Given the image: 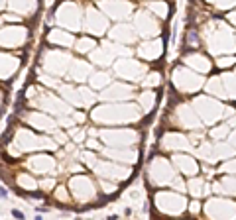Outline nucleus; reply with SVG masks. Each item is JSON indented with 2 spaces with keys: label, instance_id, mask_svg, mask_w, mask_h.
I'll list each match as a JSON object with an SVG mask.
<instances>
[{
  "label": "nucleus",
  "instance_id": "f257e3e1",
  "mask_svg": "<svg viewBox=\"0 0 236 220\" xmlns=\"http://www.w3.org/2000/svg\"><path fill=\"white\" fill-rule=\"evenodd\" d=\"M12 214L16 216V218H24V212H20V210H16V208L12 210Z\"/></svg>",
  "mask_w": 236,
  "mask_h": 220
},
{
  "label": "nucleus",
  "instance_id": "f03ea898",
  "mask_svg": "<svg viewBox=\"0 0 236 220\" xmlns=\"http://www.w3.org/2000/svg\"><path fill=\"white\" fill-rule=\"evenodd\" d=\"M0 199H8V191H6V189H0Z\"/></svg>",
  "mask_w": 236,
  "mask_h": 220
}]
</instances>
